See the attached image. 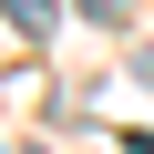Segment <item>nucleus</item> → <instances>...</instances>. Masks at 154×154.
Masks as SVG:
<instances>
[{"label": "nucleus", "instance_id": "f257e3e1", "mask_svg": "<svg viewBox=\"0 0 154 154\" xmlns=\"http://www.w3.org/2000/svg\"><path fill=\"white\" fill-rule=\"evenodd\" d=\"M0 11H11V31H31V41H41V31L62 21V11H51V0H0Z\"/></svg>", "mask_w": 154, "mask_h": 154}, {"label": "nucleus", "instance_id": "f03ea898", "mask_svg": "<svg viewBox=\"0 0 154 154\" xmlns=\"http://www.w3.org/2000/svg\"><path fill=\"white\" fill-rule=\"evenodd\" d=\"M82 11H93V21H134V0H82Z\"/></svg>", "mask_w": 154, "mask_h": 154}, {"label": "nucleus", "instance_id": "7ed1b4c3", "mask_svg": "<svg viewBox=\"0 0 154 154\" xmlns=\"http://www.w3.org/2000/svg\"><path fill=\"white\" fill-rule=\"evenodd\" d=\"M134 72H144V82H154V51H134Z\"/></svg>", "mask_w": 154, "mask_h": 154}]
</instances>
